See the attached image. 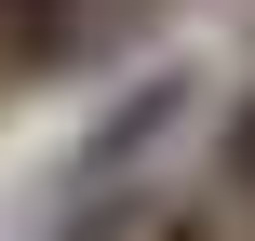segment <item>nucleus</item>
I'll list each match as a JSON object with an SVG mask.
<instances>
[{
	"label": "nucleus",
	"mask_w": 255,
	"mask_h": 241,
	"mask_svg": "<svg viewBox=\"0 0 255 241\" xmlns=\"http://www.w3.org/2000/svg\"><path fill=\"white\" fill-rule=\"evenodd\" d=\"M67 27H81V0H0V54H13V67H40Z\"/></svg>",
	"instance_id": "2"
},
{
	"label": "nucleus",
	"mask_w": 255,
	"mask_h": 241,
	"mask_svg": "<svg viewBox=\"0 0 255 241\" xmlns=\"http://www.w3.org/2000/svg\"><path fill=\"white\" fill-rule=\"evenodd\" d=\"M215 161H229V188H242V201H255V94H242V107H229V148H215Z\"/></svg>",
	"instance_id": "4"
},
{
	"label": "nucleus",
	"mask_w": 255,
	"mask_h": 241,
	"mask_svg": "<svg viewBox=\"0 0 255 241\" xmlns=\"http://www.w3.org/2000/svg\"><path fill=\"white\" fill-rule=\"evenodd\" d=\"M134 241H229V228H215V201H161V215H148Z\"/></svg>",
	"instance_id": "3"
},
{
	"label": "nucleus",
	"mask_w": 255,
	"mask_h": 241,
	"mask_svg": "<svg viewBox=\"0 0 255 241\" xmlns=\"http://www.w3.org/2000/svg\"><path fill=\"white\" fill-rule=\"evenodd\" d=\"M188 94H202L188 67H148V80H134V94H121V107L94 121V134H81V161H67V188H81V201H94V188H121V174H134V161H148V148H161L175 121H188Z\"/></svg>",
	"instance_id": "1"
}]
</instances>
